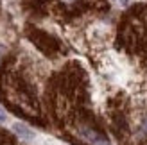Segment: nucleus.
Segmentation results:
<instances>
[{
    "mask_svg": "<svg viewBox=\"0 0 147 145\" xmlns=\"http://www.w3.org/2000/svg\"><path fill=\"white\" fill-rule=\"evenodd\" d=\"M31 40H32V43H36V45H38V48L43 50L45 54H56L57 50L61 48L59 41H57L56 38H52L50 34L43 32V31H32V32H31Z\"/></svg>",
    "mask_w": 147,
    "mask_h": 145,
    "instance_id": "nucleus-1",
    "label": "nucleus"
},
{
    "mask_svg": "<svg viewBox=\"0 0 147 145\" xmlns=\"http://www.w3.org/2000/svg\"><path fill=\"white\" fill-rule=\"evenodd\" d=\"M81 136H83L90 145H109V142L100 133L93 131V129H90V127H81Z\"/></svg>",
    "mask_w": 147,
    "mask_h": 145,
    "instance_id": "nucleus-2",
    "label": "nucleus"
},
{
    "mask_svg": "<svg viewBox=\"0 0 147 145\" xmlns=\"http://www.w3.org/2000/svg\"><path fill=\"white\" fill-rule=\"evenodd\" d=\"M13 131L16 133L20 138H25V140H32V138H34V133H32L27 126H24V124H14V126H13Z\"/></svg>",
    "mask_w": 147,
    "mask_h": 145,
    "instance_id": "nucleus-3",
    "label": "nucleus"
},
{
    "mask_svg": "<svg viewBox=\"0 0 147 145\" xmlns=\"http://www.w3.org/2000/svg\"><path fill=\"white\" fill-rule=\"evenodd\" d=\"M5 118H7V115H5V111L2 109V107H0V122H4Z\"/></svg>",
    "mask_w": 147,
    "mask_h": 145,
    "instance_id": "nucleus-4",
    "label": "nucleus"
},
{
    "mask_svg": "<svg viewBox=\"0 0 147 145\" xmlns=\"http://www.w3.org/2000/svg\"><path fill=\"white\" fill-rule=\"evenodd\" d=\"M59 2H63L65 5H72V4H76L77 0H59Z\"/></svg>",
    "mask_w": 147,
    "mask_h": 145,
    "instance_id": "nucleus-5",
    "label": "nucleus"
}]
</instances>
